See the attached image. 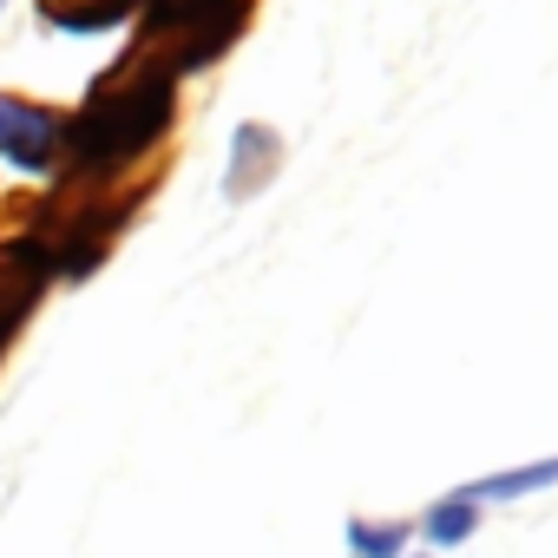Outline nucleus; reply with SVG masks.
<instances>
[{
	"mask_svg": "<svg viewBox=\"0 0 558 558\" xmlns=\"http://www.w3.org/2000/svg\"><path fill=\"white\" fill-rule=\"evenodd\" d=\"M171 125H178V80L145 47H125L86 86L80 112H66V171L132 178V165H145L171 138Z\"/></svg>",
	"mask_w": 558,
	"mask_h": 558,
	"instance_id": "nucleus-1",
	"label": "nucleus"
},
{
	"mask_svg": "<svg viewBox=\"0 0 558 558\" xmlns=\"http://www.w3.org/2000/svg\"><path fill=\"white\" fill-rule=\"evenodd\" d=\"M138 204H145V184H132V178L60 171L53 191L34 204L27 236L47 250L53 276H66V283H86V276H99V263L112 256L119 230L138 217Z\"/></svg>",
	"mask_w": 558,
	"mask_h": 558,
	"instance_id": "nucleus-2",
	"label": "nucleus"
},
{
	"mask_svg": "<svg viewBox=\"0 0 558 558\" xmlns=\"http://www.w3.org/2000/svg\"><path fill=\"white\" fill-rule=\"evenodd\" d=\"M250 14H256V0H138L132 47L165 60V73L184 86L191 73H210L243 40Z\"/></svg>",
	"mask_w": 558,
	"mask_h": 558,
	"instance_id": "nucleus-3",
	"label": "nucleus"
},
{
	"mask_svg": "<svg viewBox=\"0 0 558 558\" xmlns=\"http://www.w3.org/2000/svg\"><path fill=\"white\" fill-rule=\"evenodd\" d=\"M0 165L21 178L66 171V112L27 93H0Z\"/></svg>",
	"mask_w": 558,
	"mask_h": 558,
	"instance_id": "nucleus-4",
	"label": "nucleus"
},
{
	"mask_svg": "<svg viewBox=\"0 0 558 558\" xmlns=\"http://www.w3.org/2000/svg\"><path fill=\"white\" fill-rule=\"evenodd\" d=\"M47 283H53V263H47V250H40L27 230L0 243V362H8V349H14V336H21V323L40 310Z\"/></svg>",
	"mask_w": 558,
	"mask_h": 558,
	"instance_id": "nucleus-5",
	"label": "nucleus"
},
{
	"mask_svg": "<svg viewBox=\"0 0 558 558\" xmlns=\"http://www.w3.org/2000/svg\"><path fill=\"white\" fill-rule=\"evenodd\" d=\"M276 171H283V132L263 125V119H243L230 132V158H223V197L230 204H250Z\"/></svg>",
	"mask_w": 558,
	"mask_h": 558,
	"instance_id": "nucleus-6",
	"label": "nucleus"
},
{
	"mask_svg": "<svg viewBox=\"0 0 558 558\" xmlns=\"http://www.w3.org/2000/svg\"><path fill=\"white\" fill-rule=\"evenodd\" d=\"M34 14L53 40H99L138 21V0H34Z\"/></svg>",
	"mask_w": 558,
	"mask_h": 558,
	"instance_id": "nucleus-7",
	"label": "nucleus"
},
{
	"mask_svg": "<svg viewBox=\"0 0 558 558\" xmlns=\"http://www.w3.org/2000/svg\"><path fill=\"white\" fill-rule=\"evenodd\" d=\"M473 525H480V499H473L466 486L447 493V499H434L427 519H421V532H427L434 545H460V538H473Z\"/></svg>",
	"mask_w": 558,
	"mask_h": 558,
	"instance_id": "nucleus-8",
	"label": "nucleus"
},
{
	"mask_svg": "<svg viewBox=\"0 0 558 558\" xmlns=\"http://www.w3.org/2000/svg\"><path fill=\"white\" fill-rule=\"evenodd\" d=\"M558 480V453L551 460H538V466H512V473H493V480H480V486H466L473 499H519V493H538V486H551Z\"/></svg>",
	"mask_w": 558,
	"mask_h": 558,
	"instance_id": "nucleus-9",
	"label": "nucleus"
},
{
	"mask_svg": "<svg viewBox=\"0 0 558 558\" xmlns=\"http://www.w3.org/2000/svg\"><path fill=\"white\" fill-rule=\"evenodd\" d=\"M408 538H414V525H368V519L349 525V551L355 558H401Z\"/></svg>",
	"mask_w": 558,
	"mask_h": 558,
	"instance_id": "nucleus-10",
	"label": "nucleus"
},
{
	"mask_svg": "<svg viewBox=\"0 0 558 558\" xmlns=\"http://www.w3.org/2000/svg\"><path fill=\"white\" fill-rule=\"evenodd\" d=\"M0 14H8V0H0Z\"/></svg>",
	"mask_w": 558,
	"mask_h": 558,
	"instance_id": "nucleus-11",
	"label": "nucleus"
}]
</instances>
